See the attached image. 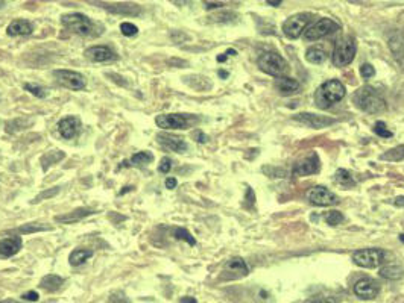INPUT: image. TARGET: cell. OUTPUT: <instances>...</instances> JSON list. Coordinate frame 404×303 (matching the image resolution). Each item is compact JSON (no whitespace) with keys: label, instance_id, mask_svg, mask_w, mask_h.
<instances>
[{"label":"cell","instance_id":"6da1fadb","mask_svg":"<svg viewBox=\"0 0 404 303\" xmlns=\"http://www.w3.org/2000/svg\"><path fill=\"white\" fill-rule=\"evenodd\" d=\"M354 105L366 114H380L386 111V102L372 86H361L352 95Z\"/></svg>","mask_w":404,"mask_h":303},{"label":"cell","instance_id":"7a4b0ae2","mask_svg":"<svg viewBox=\"0 0 404 303\" xmlns=\"http://www.w3.org/2000/svg\"><path fill=\"white\" fill-rule=\"evenodd\" d=\"M346 94V89L343 86V83L340 80H336V79H331V80H327L324 82L317 89H316V94H314V102H316V106L320 108V109H328L331 105L340 102Z\"/></svg>","mask_w":404,"mask_h":303},{"label":"cell","instance_id":"3957f363","mask_svg":"<svg viewBox=\"0 0 404 303\" xmlns=\"http://www.w3.org/2000/svg\"><path fill=\"white\" fill-rule=\"evenodd\" d=\"M61 23L65 29H68L73 33L82 35V36H93L97 35L96 33V27L97 24L93 23L87 15L79 14V12H73V14H64L61 17Z\"/></svg>","mask_w":404,"mask_h":303},{"label":"cell","instance_id":"277c9868","mask_svg":"<svg viewBox=\"0 0 404 303\" xmlns=\"http://www.w3.org/2000/svg\"><path fill=\"white\" fill-rule=\"evenodd\" d=\"M200 118L193 114H161L156 115L155 123L158 127L169 130V129H190L194 124H197Z\"/></svg>","mask_w":404,"mask_h":303},{"label":"cell","instance_id":"5b68a950","mask_svg":"<svg viewBox=\"0 0 404 303\" xmlns=\"http://www.w3.org/2000/svg\"><path fill=\"white\" fill-rule=\"evenodd\" d=\"M258 68L269 76L282 77L289 73L290 67L287 61L275 52H266L258 58Z\"/></svg>","mask_w":404,"mask_h":303},{"label":"cell","instance_id":"8992f818","mask_svg":"<svg viewBox=\"0 0 404 303\" xmlns=\"http://www.w3.org/2000/svg\"><path fill=\"white\" fill-rule=\"evenodd\" d=\"M357 52V44L352 36H343L337 39L333 52V64L336 67H346L352 62Z\"/></svg>","mask_w":404,"mask_h":303},{"label":"cell","instance_id":"52a82bcc","mask_svg":"<svg viewBox=\"0 0 404 303\" xmlns=\"http://www.w3.org/2000/svg\"><path fill=\"white\" fill-rule=\"evenodd\" d=\"M313 15L310 12H299L295 14L292 17H289L284 23H282V33L290 38V39H296L301 36V33L305 30L307 24L311 21Z\"/></svg>","mask_w":404,"mask_h":303},{"label":"cell","instance_id":"ba28073f","mask_svg":"<svg viewBox=\"0 0 404 303\" xmlns=\"http://www.w3.org/2000/svg\"><path fill=\"white\" fill-rule=\"evenodd\" d=\"M340 30V24L331 18H320L317 20L316 23H313L304 33V38L307 41H316V39H320L330 33H334Z\"/></svg>","mask_w":404,"mask_h":303},{"label":"cell","instance_id":"9c48e42d","mask_svg":"<svg viewBox=\"0 0 404 303\" xmlns=\"http://www.w3.org/2000/svg\"><path fill=\"white\" fill-rule=\"evenodd\" d=\"M384 256L386 253L380 248H361L352 255V261L361 268H377L384 261Z\"/></svg>","mask_w":404,"mask_h":303},{"label":"cell","instance_id":"30bf717a","mask_svg":"<svg viewBox=\"0 0 404 303\" xmlns=\"http://www.w3.org/2000/svg\"><path fill=\"white\" fill-rule=\"evenodd\" d=\"M53 77L65 88L71 89V91H80L85 88L87 80L84 77V74L73 71V70H55L53 71Z\"/></svg>","mask_w":404,"mask_h":303},{"label":"cell","instance_id":"8fae6325","mask_svg":"<svg viewBox=\"0 0 404 303\" xmlns=\"http://www.w3.org/2000/svg\"><path fill=\"white\" fill-rule=\"evenodd\" d=\"M307 200L314 206H333L339 205V197L325 186H313L307 192Z\"/></svg>","mask_w":404,"mask_h":303},{"label":"cell","instance_id":"7c38bea8","mask_svg":"<svg viewBox=\"0 0 404 303\" xmlns=\"http://www.w3.org/2000/svg\"><path fill=\"white\" fill-rule=\"evenodd\" d=\"M293 120L298 123H302L308 127H313V129H322V127L331 126L337 121L336 118L325 117V115H316L311 112H299V114L293 115Z\"/></svg>","mask_w":404,"mask_h":303},{"label":"cell","instance_id":"4fadbf2b","mask_svg":"<svg viewBox=\"0 0 404 303\" xmlns=\"http://www.w3.org/2000/svg\"><path fill=\"white\" fill-rule=\"evenodd\" d=\"M380 285L371 277H361L354 285V294L361 300H372L378 295Z\"/></svg>","mask_w":404,"mask_h":303},{"label":"cell","instance_id":"5bb4252c","mask_svg":"<svg viewBox=\"0 0 404 303\" xmlns=\"http://www.w3.org/2000/svg\"><path fill=\"white\" fill-rule=\"evenodd\" d=\"M85 58L91 62H112L117 61V53L108 45H93L85 50Z\"/></svg>","mask_w":404,"mask_h":303},{"label":"cell","instance_id":"9a60e30c","mask_svg":"<svg viewBox=\"0 0 404 303\" xmlns=\"http://www.w3.org/2000/svg\"><path fill=\"white\" fill-rule=\"evenodd\" d=\"M156 141H158L163 147H166V148H169V150H172V152H176V153H184V152H187V148H188V145H187V142L184 141V138H181V136H178V135H173V133L161 132V133L156 135Z\"/></svg>","mask_w":404,"mask_h":303},{"label":"cell","instance_id":"2e32d148","mask_svg":"<svg viewBox=\"0 0 404 303\" xmlns=\"http://www.w3.org/2000/svg\"><path fill=\"white\" fill-rule=\"evenodd\" d=\"M58 130H59V135L64 138V139H71L74 138L79 130H80V120L77 117H64L62 120H59L58 123Z\"/></svg>","mask_w":404,"mask_h":303},{"label":"cell","instance_id":"e0dca14e","mask_svg":"<svg viewBox=\"0 0 404 303\" xmlns=\"http://www.w3.org/2000/svg\"><path fill=\"white\" fill-rule=\"evenodd\" d=\"M249 273V268L246 265V262L241 258H232L225 264L223 268V274L226 279H237V277H243Z\"/></svg>","mask_w":404,"mask_h":303},{"label":"cell","instance_id":"ac0fdd59","mask_svg":"<svg viewBox=\"0 0 404 303\" xmlns=\"http://www.w3.org/2000/svg\"><path fill=\"white\" fill-rule=\"evenodd\" d=\"M317 171H319V158L316 153L299 161L293 167V176H308V174H314Z\"/></svg>","mask_w":404,"mask_h":303},{"label":"cell","instance_id":"d6986e66","mask_svg":"<svg viewBox=\"0 0 404 303\" xmlns=\"http://www.w3.org/2000/svg\"><path fill=\"white\" fill-rule=\"evenodd\" d=\"M23 247V239L18 235L0 239V258H11L20 251Z\"/></svg>","mask_w":404,"mask_h":303},{"label":"cell","instance_id":"ffe728a7","mask_svg":"<svg viewBox=\"0 0 404 303\" xmlns=\"http://www.w3.org/2000/svg\"><path fill=\"white\" fill-rule=\"evenodd\" d=\"M102 5L103 9L112 12V14H120V15H132L137 17L141 14V8L134 3H99Z\"/></svg>","mask_w":404,"mask_h":303},{"label":"cell","instance_id":"44dd1931","mask_svg":"<svg viewBox=\"0 0 404 303\" xmlns=\"http://www.w3.org/2000/svg\"><path fill=\"white\" fill-rule=\"evenodd\" d=\"M93 214H96V211L91 209V208H77V209H74V211H71L68 214L56 215L55 217V221L56 223H61V224H73V223H77V221H80L85 217L93 215Z\"/></svg>","mask_w":404,"mask_h":303},{"label":"cell","instance_id":"7402d4cb","mask_svg":"<svg viewBox=\"0 0 404 303\" xmlns=\"http://www.w3.org/2000/svg\"><path fill=\"white\" fill-rule=\"evenodd\" d=\"M275 88L278 89V92L281 95H293L296 92H299L301 89V83L293 79V77H287V76H282V77H278L276 82H275Z\"/></svg>","mask_w":404,"mask_h":303},{"label":"cell","instance_id":"603a6c76","mask_svg":"<svg viewBox=\"0 0 404 303\" xmlns=\"http://www.w3.org/2000/svg\"><path fill=\"white\" fill-rule=\"evenodd\" d=\"M33 32V24L27 20H14L6 27V33L9 36H18V35H30Z\"/></svg>","mask_w":404,"mask_h":303},{"label":"cell","instance_id":"cb8c5ba5","mask_svg":"<svg viewBox=\"0 0 404 303\" xmlns=\"http://www.w3.org/2000/svg\"><path fill=\"white\" fill-rule=\"evenodd\" d=\"M182 79H184V82H185L190 88H193V89H196V91H208V89L211 88V82H210V79L205 77V76H200V74L184 76Z\"/></svg>","mask_w":404,"mask_h":303},{"label":"cell","instance_id":"d4e9b609","mask_svg":"<svg viewBox=\"0 0 404 303\" xmlns=\"http://www.w3.org/2000/svg\"><path fill=\"white\" fill-rule=\"evenodd\" d=\"M64 283V279L58 274H46L44 277H41L39 280V288L47 291V292H55L58 291Z\"/></svg>","mask_w":404,"mask_h":303},{"label":"cell","instance_id":"484cf974","mask_svg":"<svg viewBox=\"0 0 404 303\" xmlns=\"http://www.w3.org/2000/svg\"><path fill=\"white\" fill-rule=\"evenodd\" d=\"M93 250H87V248H74L70 256H68V262L71 267H79L82 265L87 259H90L93 256Z\"/></svg>","mask_w":404,"mask_h":303},{"label":"cell","instance_id":"4316f807","mask_svg":"<svg viewBox=\"0 0 404 303\" xmlns=\"http://www.w3.org/2000/svg\"><path fill=\"white\" fill-rule=\"evenodd\" d=\"M380 276L387 280H398L404 276V270L399 265H384L380 268Z\"/></svg>","mask_w":404,"mask_h":303},{"label":"cell","instance_id":"83f0119b","mask_svg":"<svg viewBox=\"0 0 404 303\" xmlns=\"http://www.w3.org/2000/svg\"><path fill=\"white\" fill-rule=\"evenodd\" d=\"M305 59L310 62V64H322L325 59H327V53L322 47H317V45H313L310 48H307L305 52Z\"/></svg>","mask_w":404,"mask_h":303},{"label":"cell","instance_id":"f1b7e54d","mask_svg":"<svg viewBox=\"0 0 404 303\" xmlns=\"http://www.w3.org/2000/svg\"><path fill=\"white\" fill-rule=\"evenodd\" d=\"M153 161V155L147 150L144 152H137L135 155H132L131 158V165L132 167H137V168H143L144 165L150 164Z\"/></svg>","mask_w":404,"mask_h":303},{"label":"cell","instance_id":"f546056e","mask_svg":"<svg viewBox=\"0 0 404 303\" xmlns=\"http://www.w3.org/2000/svg\"><path fill=\"white\" fill-rule=\"evenodd\" d=\"M65 153L61 152V150H52V152H47V155H44L41 158V164H43V170L46 171L50 165L53 164H58L61 159H64Z\"/></svg>","mask_w":404,"mask_h":303},{"label":"cell","instance_id":"4dcf8cb0","mask_svg":"<svg viewBox=\"0 0 404 303\" xmlns=\"http://www.w3.org/2000/svg\"><path fill=\"white\" fill-rule=\"evenodd\" d=\"M334 179L339 185H342L343 188H352L355 186V180L352 179L351 173L345 168H339L334 174Z\"/></svg>","mask_w":404,"mask_h":303},{"label":"cell","instance_id":"1f68e13d","mask_svg":"<svg viewBox=\"0 0 404 303\" xmlns=\"http://www.w3.org/2000/svg\"><path fill=\"white\" fill-rule=\"evenodd\" d=\"M381 161H392V162H398V161H402L404 159V144L401 145H396L390 150H387L386 153H383L380 156Z\"/></svg>","mask_w":404,"mask_h":303},{"label":"cell","instance_id":"d6a6232c","mask_svg":"<svg viewBox=\"0 0 404 303\" xmlns=\"http://www.w3.org/2000/svg\"><path fill=\"white\" fill-rule=\"evenodd\" d=\"M237 18V15L231 11H223V12H217L210 15V21H216V23H231Z\"/></svg>","mask_w":404,"mask_h":303},{"label":"cell","instance_id":"836d02e7","mask_svg":"<svg viewBox=\"0 0 404 303\" xmlns=\"http://www.w3.org/2000/svg\"><path fill=\"white\" fill-rule=\"evenodd\" d=\"M44 230H52V227L44 226L41 223H29V224H23L21 227H18L20 233H33V232H44Z\"/></svg>","mask_w":404,"mask_h":303},{"label":"cell","instance_id":"e575fe53","mask_svg":"<svg viewBox=\"0 0 404 303\" xmlns=\"http://www.w3.org/2000/svg\"><path fill=\"white\" fill-rule=\"evenodd\" d=\"M173 236H175L176 239H184V241H187L190 245H194V244H196V239L193 238V235H191L187 229L176 227V229L173 230Z\"/></svg>","mask_w":404,"mask_h":303},{"label":"cell","instance_id":"d590c367","mask_svg":"<svg viewBox=\"0 0 404 303\" xmlns=\"http://www.w3.org/2000/svg\"><path fill=\"white\" fill-rule=\"evenodd\" d=\"M324 220L330 226H337V224H340L343 221V215L339 211H330V212H327L324 215Z\"/></svg>","mask_w":404,"mask_h":303},{"label":"cell","instance_id":"8d00e7d4","mask_svg":"<svg viewBox=\"0 0 404 303\" xmlns=\"http://www.w3.org/2000/svg\"><path fill=\"white\" fill-rule=\"evenodd\" d=\"M374 133L378 135V136H381V138H392L393 136L392 130H389L386 127V123L384 121H377L374 124Z\"/></svg>","mask_w":404,"mask_h":303},{"label":"cell","instance_id":"74e56055","mask_svg":"<svg viewBox=\"0 0 404 303\" xmlns=\"http://www.w3.org/2000/svg\"><path fill=\"white\" fill-rule=\"evenodd\" d=\"M24 89L29 91L30 94H33L35 97H39V98H44L47 95L46 89L39 85H35V83H24Z\"/></svg>","mask_w":404,"mask_h":303},{"label":"cell","instance_id":"f35d334b","mask_svg":"<svg viewBox=\"0 0 404 303\" xmlns=\"http://www.w3.org/2000/svg\"><path fill=\"white\" fill-rule=\"evenodd\" d=\"M120 32H122L125 36H134V35L138 33V27H137L135 24H132V23L125 21V23L120 24Z\"/></svg>","mask_w":404,"mask_h":303},{"label":"cell","instance_id":"ab89813d","mask_svg":"<svg viewBox=\"0 0 404 303\" xmlns=\"http://www.w3.org/2000/svg\"><path fill=\"white\" fill-rule=\"evenodd\" d=\"M59 192V186H55V188H52V189H47V191H43V192H39L33 200H32V203H38V201H41L43 198H50V197H55L56 194Z\"/></svg>","mask_w":404,"mask_h":303},{"label":"cell","instance_id":"60d3db41","mask_svg":"<svg viewBox=\"0 0 404 303\" xmlns=\"http://www.w3.org/2000/svg\"><path fill=\"white\" fill-rule=\"evenodd\" d=\"M360 76H361L363 79H371V77L375 76V68H374L371 64H363V65L360 67Z\"/></svg>","mask_w":404,"mask_h":303},{"label":"cell","instance_id":"b9f144b4","mask_svg":"<svg viewBox=\"0 0 404 303\" xmlns=\"http://www.w3.org/2000/svg\"><path fill=\"white\" fill-rule=\"evenodd\" d=\"M158 170L159 173H169L172 170V159L164 156L161 161H159V165H158Z\"/></svg>","mask_w":404,"mask_h":303},{"label":"cell","instance_id":"7bdbcfd3","mask_svg":"<svg viewBox=\"0 0 404 303\" xmlns=\"http://www.w3.org/2000/svg\"><path fill=\"white\" fill-rule=\"evenodd\" d=\"M21 298L26 300V301H38L39 295H38L36 291H27V292L21 294Z\"/></svg>","mask_w":404,"mask_h":303},{"label":"cell","instance_id":"ee69618b","mask_svg":"<svg viewBox=\"0 0 404 303\" xmlns=\"http://www.w3.org/2000/svg\"><path fill=\"white\" fill-rule=\"evenodd\" d=\"M193 136L196 138V141L197 142H200V144H204V142H207L208 141V136L202 132V130H196L194 133H193Z\"/></svg>","mask_w":404,"mask_h":303},{"label":"cell","instance_id":"f6af8a7d","mask_svg":"<svg viewBox=\"0 0 404 303\" xmlns=\"http://www.w3.org/2000/svg\"><path fill=\"white\" fill-rule=\"evenodd\" d=\"M308 303H336V300L333 297H317V298L310 300Z\"/></svg>","mask_w":404,"mask_h":303},{"label":"cell","instance_id":"bcb514c9","mask_svg":"<svg viewBox=\"0 0 404 303\" xmlns=\"http://www.w3.org/2000/svg\"><path fill=\"white\" fill-rule=\"evenodd\" d=\"M164 183H166V188H169V189H175L176 185H178V180H176L175 177H167Z\"/></svg>","mask_w":404,"mask_h":303},{"label":"cell","instance_id":"7dc6e473","mask_svg":"<svg viewBox=\"0 0 404 303\" xmlns=\"http://www.w3.org/2000/svg\"><path fill=\"white\" fill-rule=\"evenodd\" d=\"M106 76H108V77H112V80H114V82H117V83H120V85H123V86H126V85H128V83L123 80V77H120L118 74L109 73V74H106Z\"/></svg>","mask_w":404,"mask_h":303},{"label":"cell","instance_id":"c3c4849f","mask_svg":"<svg viewBox=\"0 0 404 303\" xmlns=\"http://www.w3.org/2000/svg\"><path fill=\"white\" fill-rule=\"evenodd\" d=\"M393 205H395V206H399V208H402V206H404V195H398V197L393 200Z\"/></svg>","mask_w":404,"mask_h":303},{"label":"cell","instance_id":"681fc988","mask_svg":"<svg viewBox=\"0 0 404 303\" xmlns=\"http://www.w3.org/2000/svg\"><path fill=\"white\" fill-rule=\"evenodd\" d=\"M179 303H197V300L194 297H181Z\"/></svg>","mask_w":404,"mask_h":303},{"label":"cell","instance_id":"f907efd6","mask_svg":"<svg viewBox=\"0 0 404 303\" xmlns=\"http://www.w3.org/2000/svg\"><path fill=\"white\" fill-rule=\"evenodd\" d=\"M219 6H223V5L222 3H207L205 5L207 9H213V8H219Z\"/></svg>","mask_w":404,"mask_h":303},{"label":"cell","instance_id":"816d5d0a","mask_svg":"<svg viewBox=\"0 0 404 303\" xmlns=\"http://www.w3.org/2000/svg\"><path fill=\"white\" fill-rule=\"evenodd\" d=\"M267 2V5H270V6H279V3L282 2V0H266Z\"/></svg>","mask_w":404,"mask_h":303},{"label":"cell","instance_id":"f5cc1de1","mask_svg":"<svg viewBox=\"0 0 404 303\" xmlns=\"http://www.w3.org/2000/svg\"><path fill=\"white\" fill-rule=\"evenodd\" d=\"M226 56H228L226 53H222V55L217 56V61H219V62H225V61H226Z\"/></svg>","mask_w":404,"mask_h":303},{"label":"cell","instance_id":"db71d44e","mask_svg":"<svg viewBox=\"0 0 404 303\" xmlns=\"http://www.w3.org/2000/svg\"><path fill=\"white\" fill-rule=\"evenodd\" d=\"M219 76H220V77H223V79H226L229 74H228V71H225V70H219Z\"/></svg>","mask_w":404,"mask_h":303},{"label":"cell","instance_id":"11a10c76","mask_svg":"<svg viewBox=\"0 0 404 303\" xmlns=\"http://www.w3.org/2000/svg\"><path fill=\"white\" fill-rule=\"evenodd\" d=\"M0 303H20V301L12 300V298H6V300H0Z\"/></svg>","mask_w":404,"mask_h":303},{"label":"cell","instance_id":"9f6ffc18","mask_svg":"<svg viewBox=\"0 0 404 303\" xmlns=\"http://www.w3.org/2000/svg\"><path fill=\"white\" fill-rule=\"evenodd\" d=\"M225 53H226V55H234V56L237 55V52H235L234 48H228V50H226Z\"/></svg>","mask_w":404,"mask_h":303},{"label":"cell","instance_id":"6f0895ef","mask_svg":"<svg viewBox=\"0 0 404 303\" xmlns=\"http://www.w3.org/2000/svg\"><path fill=\"white\" fill-rule=\"evenodd\" d=\"M6 2H8V0H0V8H3V6L6 5Z\"/></svg>","mask_w":404,"mask_h":303},{"label":"cell","instance_id":"680465c9","mask_svg":"<svg viewBox=\"0 0 404 303\" xmlns=\"http://www.w3.org/2000/svg\"><path fill=\"white\" fill-rule=\"evenodd\" d=\"M399 241H401V242H404V235H402V233L399 235Z\"/></svg>","mask_w":404,"mask_h":303},{"label":"cell","instance_id":"91938a15","mask_svg":"<svg viewBox=\"0 0 404 303\" xmlns=\"http://www.w3.org/2000/svg\"><path fill=\"white\" fill-rule=\"evenodd\" d=\"M123 303H129V301H128V300H125V301H123Z\"/></svg>","mask_w":404,"mask_h":303}]
</instances>
